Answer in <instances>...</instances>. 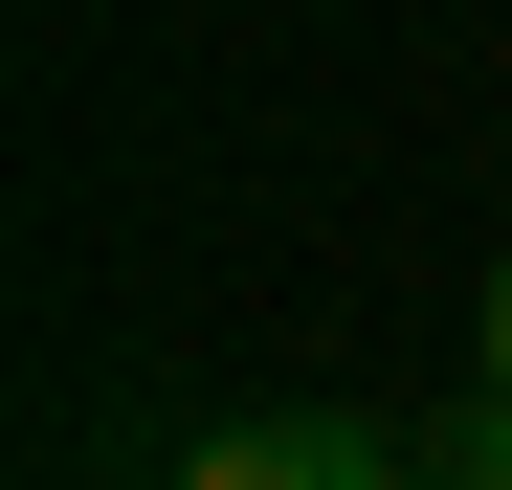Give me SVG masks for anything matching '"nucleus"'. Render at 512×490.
<instances>
[{
    "mask_svg": "<svg viewBox=\"0 0 512 490\" xmlns=\"http://www.w3.org/2000/svg\"><path fill=\"white\" fill-rule=\"evenodd\" d=\"M490 379H512V268H490Z\"/></svg>",
    "mask_w": 512,
    "mask_h": 490,
    "instance_id": "nucleus-3",
    "label": "nucleus"
},
{
    "mask_svg": "<svg viewBox=\"0 0 512 490\" xmlns=\"http://www.w3.org/2000/svg\"><path fill=\"white\" fill-rule=\"evenodd\" d=\"M423 490H512V379H468L446 424H423Z\"/></svg>",
    "mask_w": 512,
    "mask_h": 490,
    "instance_id": "nucleus-2",
    "label": "nucleus"
},
{
    "mask_svg": "<svg viewBox=\"0 0 512 490\" xmlns=\"http://www.w3.org/2000/svg\"><path fill=\"white\" fill-rule=\"evenodd\" d=\"M179 490H423L401 424H334V401H268V424H201Z\"/></svg>",
    "mask_w": 512,
    "mask_h": 490,
    "instance_id": "nucleus-1",
    "label": "nucleus"
}]
</instances>
